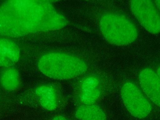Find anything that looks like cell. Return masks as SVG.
Returning a JSON list of instances; mask_svg holds the SVG:
<instances>
[{"instance_id":"cell-1","label":"cell","mask_w":160,"mask_h":120,"mask_svg":"<svg viewBox=\"0 0 160 120\" xmlns=\"http://www.w3.org/2000/svg\"><path fill=\"white\" fill-rule=\"evenodd\" d=\"M97 23L101 36L109 43L116 46L130 45L137 39V27L131 18L113 3L100 1Z\"/></svg>"},{"instance_id":"cell-8","label":"cell","mask_w":160,"mask_h":120,"mask_svg":"<svg viewBox=\"0 0 160 120\" xmlns=\"http://www.w3.org/2000/svg\"><path fill=\"white\" fill-rule=\"evenodd\" d=\"M74 114L78 120H107L104 111L95 104L79 105Z\"/></svg>"},{"instance_id":"cell-7","label":"cell","mask_w":160,"mask_h":120,"mask_svg":"<svg viewBox=\"0 0 160 120\" xmlns=\"http://www.w3.org/2000/svg\"><path fill=\"white\" fill-rule=\"evenodd\" d=\"M34 92L40 106L47 110L55 109L61 102L60 92L52 85L38 86L35 88Z\"/></svg>"},{"instance_id":"cell-9","label":"cell","mask_w":160,"mask_h":120,"mask_svg":"<svg viewBox=\"0 0 160 120\" xmlns=\"http://www.w3.org/2000/svg\"><path fill=\"white\" fill-rule=\"evenodd\" d=\"M21 83L18 71L12 66L4 68L0 72V84L5 90L11 92L16 91Z\"/></svg>"},{"instance_id":"cell-12","label":"cell","mask_w":160,"mask_h":120,"mask_svg":"<svg viewBox=\"0 0 160 120\" xmlns=\"http://www.w3.org/2000/svg\"><path fill=\"white\" fill-rule=\"evenodd\" d=\"M51 120H69L65 117L61 115H57L52 118Z\"/></svg>"},{"instance_id":"cell-5","label":"cell","mask_w":160,"mask_h":120,"mask_svg":"<svg viewBox=\"0 0 160 120\" xmlns=\"http://www.w3.org/2000/svg\"><path fill=\"white\" fill-rule=\"evenodd\" d=\"M100 85L98 77L94 74L86 75L79 79L75 87L76 98L79 105L95 104L101 94Z\"/></svg>"},{"instance_id":"cell-4","label":"cell","mask_w":160,"mask_h":120,"mask_svg":"<svg viewBox=\"0 0 160 120\" xmlns=\"http://www.w3.org/2000/svg\"><path fill=\"white\" fill-rule=\"evenodd\" d=\"M120 93L125 107L134 117L142 119L151 112V104L133 83L130 82L125 83L121 88Z\"/></svg>"},{"instance_id":"cell-6","label":"cell","mask_w":160,"mask_h":120,"mask_svg":"<svg viewBox=\"0 0 160 120\" xmlns=\"http://www.w3.org/2000/svg\"><path fill=\"white\" fill-rule=\"evenodd\" d=\"M138 79L140 86L147 97L155 104L160 105V79L153 70L146 68L139 72Z\"/></svg>"},{"instance_id":"cell-3","label":"cell","mask_w":160,"mask_h":120,"mask_svg":"<svg viewBox=\"0 0 160 120\" xmlns=\"http://www.w3.org/2000/svg\"><path fill=\"white\" fill-rule=\"evenodd\" d=\"M129 6L133 16L145 29L152 34L159 33L160 9L154 1L131 0Z\"/></svg>"},{"instance_id":"cell-10","label":"cell","mask_w":160,"mask_h":120,"mask_svg":"<svg viewBox=\"0 0 160 120\" xmlns=\"http://www.w3.org/2000/svg\"><path fill=\"white\" fill-rule=\"evenodd\" d=\"M0 47L3 54L12 66L18 62L20 52L14 42L8 39L0 38Z\"/></svg>"},{"instance_id":"cell-11","label":"cell","mask_w":160,"mask_h":120,"mask_svg":"<svg viewBox=\"0 0 160 120\" xmlns=\"http://www.w3.org/2000/svg\"><path fill=\"white\" fill-rule=\"evenodd\" d=\"M10 66V64L2 52L0 47V67L4 68Z\"/></svg>"},{"instance_id":"cell-2","label":"cell","mask_w":160,"mask_h":120,"mask_svg":"<svg viewBox=\"0 0 160 120\" xmlns=\"http://www.w3.org/2000/svg\"><path fill=\"white\" fill-rule=\"evenodd\" d=\"M39 71L46 76L58 80L73 79L83 75L88 66L81 59L71 54L53 52L41 57L38 62Z\"/></svg>"}]
</instances>
